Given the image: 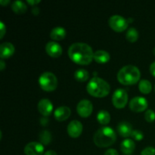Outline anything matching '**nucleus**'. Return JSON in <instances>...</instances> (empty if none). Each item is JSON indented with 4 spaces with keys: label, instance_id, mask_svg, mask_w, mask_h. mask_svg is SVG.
I'll return each instance as SVG.
<instances>
[{
    "label": "nucleus",
    "instance_id": "obj_22",
    "mask_svg": "<svg viewBox=\"0 0 155 155\" xmlns=\"http://www.w3.org/2000/svg\"><path fill=\"white\" fill-rule=\"evenodd\" d=\"M74 78L78 82L83 83L88 80V79L89 78V74L86 70L79 69L74 73Z\"/></svg>",
    "mask_w": 155,
    "mask_h": 155
},
{
    "label": "nucleus",
    "instance_id": "obj_28",
    "mask_svg": "<svg viewBox=\"0 0 155 155\" xmlns=\"http://www.w3.org/2000/svg\"><path fill=\"white\" fill-rule=\"evenodd\" d=\"M141 155H155V148L153 147H147L142 150Z\"/></svg>",
    "mask_w": 155,
    "mask_h": 155
},
{
    "label": "nucleus",
    "instance_id": "obj_17",
    "mask_svg": "<svg viewBox=\"0 0 155 155\" xmlns=\"http://www.w3.org/2000/svg\"><path fill=\"white\" fill-rule=\"evenodd\" d=\"M135 148H136V145L135 142L132 139H127L123 141L120 145V150L124 154L130 155L133 153Z\"/></svg>",
    "mask_w": 155,
    "mask_h": 155
},
{
    "label": "nucleus",
    "instance_id": "obj_23",
    "mask_svg": "<svg viewBox=\"0 0 155 155\" xmlns=\"http://www.w3.org/2000/svg\"><path fill=\"white\" fill-rule=\"evenodd\" d=\"M139 89L142 93L148 94L151 92L152 86H151V82L147 80H142L139 82Z\"/></svg>",
    "mask_w": 155,
    "mask_h": 155
},
{
    "label": "nucleus",
    "instance_id": "obj_3",
    "mask_svg": "<svg viewBox=\"0 0 155 155\" xmlns=\"http://www.w3.org/2000/svg\"><path fill=\"white\" fill-rule=\"evenodd\" d=\"M141 77V73L139 68L133 65H127L119 71L117 80L124 86H131L137 83Z\"/></svg>",
    "mask_w": 155,
    "mask_h": 155
},
{
    "label": "nucleus",
    "instance_id": "obj_27",
    "mask_svg": "<svg viewBox=\"0 0 155 155\" xmlns=\"http://www.w3.org/2000/svg\"><path fill=\"white\" fill-rule=\"evenodd\" d=\"M131 137L136 141H142L144 138V134L142 131L139 130H133Z\"/></svg>",
    "mask_w": 155,
    "mask_h": 155
},
{
    "label": "nucleus",
    "instance_id": "obj_4",
    "mask_svg": "<svg viewBox=\"0 0 155 155\" xmlns=\"http://www.w3.org/2000/svg\"><path fill=\"white\" fill-rule=\"evenodd\" d=\"M87 92L89 95L95 98H104L109 94L110 90V85L99 77L91 79L87 85Z\"/></svg>",
    "mask_w": 155,
    "mask_h": 155
},
{
    "label": "nucleus",
    "instance_id": "obj_33",
    "mask_svg": "<svg viewBox=\"0 0 155 155\" xmlns=\"http://www.w3.org/2000/svg\"><path fill=\"white\" fill-rule=\"evenodd\" d=\"M40 2V1L39 0H38V1H36V0H27V3L28 4H30V5L32 6H35V5H37L38 3Z\"/></svg>",
    "mask_w": 155,
    "mask_h": 155
},
{
    "label": "nucleus",
    "instance_id": "obj_30",
    "mask_svg": "<svg viewBox=\"0 0 155 155\" xmlns=\"http://www.w3.org/2000/svg\"><path fill=\"white\" fill-rule=\"evenodd\" d=\"M104 155H119V154H118V152L115 149L110 148V149H108L107 151H105Z\"/></svg>",
    "mask_w": 155,
    "mask_h": 155
},
{
    "label": "nucleus",
    "instance_id": "obj_14",
    "mask_svg": "<svg viewBox=\"0 0 155 155\" xmlns=\"http://www.w3.org/2000/svg\"><path fill=\"white\" fill-rule=\"evenodd\" d=\"M71 110L68 107H65V106H61L59 107L54 110V118L57 120L59 122H62V121L66 120L67 119L69 118L71 116Z\"/></svg>",
    "mask_w": 155,
    "mask_h": 155
},
{
    "label": "nucleus",
    "instance_id": "obj_29",
    "mask_svg": "<svg viewBox=\"0 0 155 155\" xmlns=\"http://www.w3.org/2000/svg\"><path fill=\"white\" fill-rule=\"evenodd\" d=\"M6 32V27L5 26V24H3L2 22H0V33H1V35H0V39H2L3 37H4V35L5 33Z\"/></svg>",
    "mask_w": 155,
    "mask_h": 155
},
{
    "label": "nucleus",
    "instance_id": "obj_31",
    "mask_svg": "<svg viewBox=\"0 0 155 155\" xmlns=\"http://www.w3.org/2000/svg\"><path fill=\"white\" fill-rule=\"evenodd\" d=\"M150 73L151 74V75L155 77V61L153 62L150 66Z\"/></svg>",
    "mask_w": 155,
    "mask_h": 155
},
{
    "label": "nucleus",
    "instance_id": "obj_10",
    "mask_svg": "<svg viewBox=\"0 0 155 155\" xmlns=\"http://www.w3.org/2000/svg\"><path fill=\"white\" fill-rule=\"evenodd\" d=\"M24 151L26 155H42L44 153V147L39 142H33L26 145Z\"/></svg>",
    "mask_w": 155,
    "mask_h": 155
},
{
    "label": "nucleus",
    "instance_id": "obj_16",
    "mask_svg": "<svg viewBox=\"0 0 155 155\" xmlns=\"http://www.w3.org/2000/svg\"><path fill=\"white\" fill-rule=\"evenodd\" d=\"M117 132L122 137L127 138L131 136L133 133V127L128 122H121L117 126Z\"/></svg>",
    "mask_w": 155,
    "mask_h": 155
},
{
    "label": "nucleus",
    "instance_id": "obj_32",
    "mask_svg": "<svg viewBox=\"0 0 155 155\" xmlns=\"http://www.w3.org/2000/svg\"><path fill=\"white\" fill-rule=\"evenodd\" d=\"M48 121L49 120H48L46 117H45L42 118H41V120H40V123L42 126H46L47 124H48Z\"/></svg>",
    "mask_w": 155,
    "mask_h": 155
},
{
    "label": "nucleus",
    "instance_id": "obj_18",
    "mask_svg": "<svg viewBox=\"0 0 155 155\" xmlns=\"http://www.w3.org/2000/svg\"><path fill=\"white\" fill-rule=\"evenodd\" d=\"M67 32L64 28L61 27H55L51 30V33H50V37L53 40L55 41H60L64 39L66 37Z\"/></svg>",
    "mask_w": 155,
    "mask_h": 155
},
{
    "label": "nucleus",
    "instance_id": "obj_2",
    "mask_svg": "<svg viewBox=\"0 0 155 155\" xmlns=\"http://www.w3.org/2000/svg\"><path fill=\"white\" fill-rule=\"evenodd\" d=\"M93 140L95 145L99 148H107L116 142L117 135L110 127H101L95 132Z\"/></svg>",
    "mask_w": 155,
    "mask_h": 155
},
{
    "label": "nucleus",
    "instance_id": "obj_6",
    "mask_svg": "<svg viewBox=\"0 0 155 155\" xmlns=\"http://www.w3.org/2000/svg\"><path fill=\"white\" fill-rule=\"evenodd\" d=\"M128 101V94L124 89H118L114 92L112 97V102L114 106L117 109L125 107Z\"/></svg>",
    "mask_w": 155,
    "mask_h": 155
},
{
    "label": "nucleus",
    "instance_id": "obj_37",
    "mask_svg": "<svg viewBox=\"0 0 155 155\" xmlns=\"http://www.w3.org/2000/svg\"><path fill=\"white\" fill-rule=\"evenodd\" d=\"M9 3H10V1H9V0H6V1L2 0V1H0V4H1L2 6H6L7 5H8Z\"/></svg>",
    "mask_w": 155,
    "mask_h": 155
},
{
    "label": "nucleus",
    "instance_id": "obj_35",
    "mask_svg": "<svg viewBox=\"0 0 155 155\" xmlns=\"http://www.w3.org/2000/svg\"><path fill=\"white\" fill-rule=\"evenodd\" d=\"M5 66L6 64L5 63L4 60L2 59V60L0 61V70H1V71H3V70L5 69Z\"/></svg>",
    "mask_w": 155,
    "mask_h": 155
},
{
    "label": "nucleus",
    "instance_id": "obj_25",
    "mask_svg": "<svg viewBox=\"0 0 155 155\" xmlns=\"http://www.w3.org/2000/svg\"><path fill=\"white\" fill-rule=\"evenodd\" d=\"M126 38L130 42H136L139 39V33L136 28H130L126 34Z\"/></svg>",
    "mask_w": 155,
    "mask_h": 155
},
{
    "label": "nucleus",
    "instance_id": "obj_9",
    "mask_svg": "<svg viewBox=\"0 0 155 155\" xmlns=\"http://www.w3.org/2000/svg\"><path fill=\"white\" fill-rule=\"evenodd\" d=\"M93 106L92 102L89 100H82L77 106V111L81 117L86 118L90 116L92 113Z\"/></svg>",
    "mask_w": 155,
    "mask_h": 155
},
{
    "label": "nucleus",
    "instance_id": "obj_7",
    "mask_svg": "<svg viewBox=\"0 0 155 155\" xmlns=\"http://www.w3.org/2000/svg\"><path fill=\"white\" fill-rule=\"evenodd\" d=\"M108 24L112 30L118 33L124 32L128 27V22L127 20L120 15H113L110 17Z\"/></svg>",
    "mask_w": 155,
    "mask_h": 155
},
{
    "label": "nucleus",
    "instance_id": "obj_38",
    "mask_svg": "<svg viewBox=\"0 0 155 155\" xmlns=\"http://www.w3.org/2000/svg\"><path fill=\"white\" fill-rule=\"evenodd\" d=\"M127 22H128V24H129V23L133 22V18H128V19H127Z\"/></svg>",
    "mask_w": 155,
    "mask_h": 155
},
{
    "label": "nucleus",
    "instance_id": "obj_36",
    "mask_svg": "<svg viewBox=\"0 0 155 155\" xmlns=\"http://www.w3.org/2000/svg\"><path fill=\"white\" fill-rule=\"evenodd\" d=\"M44 155H58L57 153L54 151H52V150H49V151H46V152L44 154Z\"/></svg>",
    "mask_w": 155,
    "mask_h": 155
},
{
    "label": "nucleus",
    "instance_id": "obj_8",
    "mask_svg": "<svg viewBox=\"0 0 155 155\" xmlns=\"http://www.w3.org/2000/svg\"><path fill=\"white\" fill-rule=\"evenodd\" d=\"M130 108L136 113L145 111L148 108V101L143 97L136 96L130 101Z\"/></svg>",
    "mask_w": 155,
    "mask_h": 155
},
{
    "label": "nucleus",
    "instance_id": "obj_24",
    "mask_svg": "<svg viewBox=\"0 0 155 155\" xmlns=\"http://www.w3.org/2000/svg\"><path fill=\"white\" fill-rule=\"evenodd\" d=\"M51 139H52V136H51V133L48 130L42 131L39 134V141L42 145H48L51 142Z\"/></svg>",
    "mask_w": 155,
    "mask_h": 155
},
{
    "label": "nucleus",
    "instance_id": "obj_19",
    "mask_svg": "<svg viewBox=\"0 0 155 155\" xmlns=\"http://www.w3.org/2000/svg\"><path fill=\"white\" fill-rule=\"evenodd\" d=\"M110 54L104 50H98L94 53V60L99 64H105L110 61Z\"/></svg>",
    "mask_w": 155,
    "mask_h": 155
},
{
    "label": "nucleus",
    "instance_id": "obj_26",
    "mask_svg": "<svg viewBox=\"0 0 155 155\" xmlns=\"http://www.w3.org/2000/svg\"><path fill=\"white\" fill-rule=\"evenodd\" d=\"M145 119L147 122L152 123L155 120V113L152 110H147L145 114Z\"/></svg>",
    "mask_w": 155,
    "mask_h": 155
},
{
    "label": "nucleus",
    "instance_id": "obj_12",
    "mask_svg": "<svg viewBox=\"0 0 155 155\" xmlns=\"http://www.w3.org/2000/svg\"><path fill=\"white\" fill-rule=\"evenodd\" d=\"M38 110L43 117H48L49 115H51L53 110L52 103L51 102V101L46 99V98L40 100L39 102L38 103Z\"/></svg>",
    "mask_w": 155,
    "mask_h": 155
},
{
    "label": "nucleus",
    "instance_id": "obj_15",
    "mask_svg": "<svg viewBox=\"0 0 155 155\" xmlns=\"http://www.w3.org/2000/svg\"><path fill=\"white\" fill-rule=\"evenodd\" d=\"M15 53V46L10 42H4L0 45V57L2 59L8 58Z\"/></svg>",
    "mask_w": 155,
    "mask_h": 155
},
{
    "label": "nucleus",
    "instance_id": "obj_39",
    "mask_svg": "<svg viewBox=\"0 0 155 155\" xmlns=\"http://www.w3.org/2000/svg\"><path fill=\"white\" fill-rule=\"evenodd\" d=\"M153 53H154V54L155 55V48H154V51H153Z\"/></svg>",
    "mask_w": 155,
    "mask_h": 155
},
{
    "label": "nucleus",
    "instance_id": "obj_1",
    "mask_svg": "<svg viewBox=\"0 0 155 155\" xmlns=\"http://www.w3.org/2000/svg\"><path fill=\"white\" fill-rule=\"evenodd\" d=\"M68 55L71 60L80 65H88L94 58L92 48L83 42L72 44L68 49Z\"/></svg>",
    "mask_w": 155,
    "mask_h": 155
},
{
    "label": "nucleus",
    "instance_id": "obj_34",
    "mask_svg": "<svg viewBox=\"0 0 155 155\" xmlns=\"http://www.w3.org/2000/svg\"><path fill=\"white\" fill-rule=\"evenodd\" d=\"M32 13H33L34 15H39V8L36 7V6H34V7L32 8Z\"/></svg>",
    "mask_w": 155,
    "mask_h": 155
},
{
    "label": "nucleus",
    "instance_id": "obj_5",
    "mask_svg": "<svg viewBox=\"0 0 155 155\" xmlns=\"http://www.w3.org/2000/svg\"><path fill=\"white\" fill-rule=\"evenodd\" d=\"M39 83L41 89L45 92H52L58 86V80L56 76L51 72H45L40 76Z\"/></svg>",
    "mask_w": 155,
    "mask_h": 155
},
{
    "label": "nucleus",
    "instance_id": "obj_21",
    "mask_svg": "<svg viewBox=\"0 0 155 155\" xmlns=\"http://www.w3.org/2000/svg\"><path fill=\"white\" fill-rule=\"evenodd\" d=\"M97 120L100 124H102V125L108 124L110 121V115L109 112L104 110H100L97 115Z\"/></svg>",
    "mask_w": 155,
    "mask_h": 155
},
{
    "label": "nucleus",
    "instance_id": "obj_20",
    "mask_svg": "<svg viewBox=\"0 0 155 155\" xmlns=\"http://www.w3.org/2000/svg\"><path fill=\"white\" fill-rule=\"evenodd\" d=\"M12 9L17 15L25 14L27 10V7L24 2L21 1H15L12 5Z\"/></svg>",
    "mask_w": 155,
    "mask_h": 155
},
{
    "label": "nucleus",
    "instance_id": "obj_40",
    "mask_svg": "<svg viewBox=\"0 0 155 155\" xmlns=\"http://www.w3.org/2000/svg\"><path fill=\"white\" fill-rule=\"evenodd\" d=\"M154 91H155V86H154Z\"/></svg>",
    "mask_w": 155,
    "mask_h": 155
},
{
    "label": "nucleus",
    "instance_id": "obj_11",
    "mask_svg": "<svg viewBox=\"0 0 155 155\" xmlns=\"http://www.w3.org/2000/svg\"><path fill=\"white\" fill-rule=\"evenodd\" d=\"M83 133V124L78 120H73L68 127V133L71 137L78 138Z\"/></svg>",
    "mask_w": 155,
    "mask_h": 155
},
{
    "label": "nucleus",
    "instance_id": "obj_13",
    "mask_svg": "<svg viewBox=\"0 0 155 155\" xmlns=\"http://www.w3.org/2000/svg\"><path fill=\"white\" fill-rule=\"evenodd\" d=\"M47 54L52 58H59L62 54V48L58 42H48L45 46Z\"/></svg>",
    "mask_w": 155,
    "mask_h": 155
}]
</instances>
